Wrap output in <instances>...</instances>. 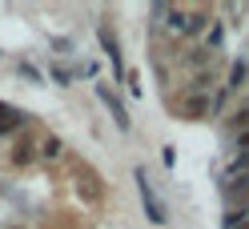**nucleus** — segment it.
<instances>
[{
	"label": "nucleus",
	"instance_id": "f257e3e1",
	"mask_svg": "<svg viewBox=\"0 0 249 229\" xmlns=\"http://www.w3.org/2000/svg\"><path fill=\"white\" fill-rule=\"evenodd\" d=\"M137 193H141V205H145V213H149V221L153 225H165V205L157 201V193H153V185H149V177H145V169H137Z\"/></svg>",
	"mask_w": 249,
	"mask_h": 229
},
{
	"label": "nucleus",
	"instance_id": "f03ea898",
	"mask_svg": "<svg viewBox=\"0 0 249 229\" xmlns=\"http://www.w3.org/2000/svg\"><path fill=\"white\" fill-rule=\"evenodd\" d=\"M205 113H209V97L205 93H193V88H189V93L177 101V117L181 121H201Z\"/></svg>",
	"mask_w": 249,
	"mask_h": 229
},
{
	"label": "nucleus",
	"instance_id": "7ed1b4c3",
	"mask_svg": "<svg viewBox=\"0 0 249 229\" xmlns=\"http://www.w3.org/2000/svg\"><path fill=\"white\" fill-rule=\"evenodd\" d=\"M97 36H101V44H105L108 60H113V72L124 76V53H121V44H117V33H113L108 24H101V28H97Z\"/></svg>",
	"mask_w": 249,
	"mask_h": 229
},
{
	"label": "nucleus",
	"instance_id": "20e7f679",
	"mask_svg": "<svg viewBox=\"0 0 249 229\" xmlns=\"http://www.w3.org/2000/svg\"><path fill=\"white\" fill-rule=\"evenodd\" d=\"M97 97L105 101V109L113 113V121H117V129H129V113H124V105H121V97L113 93L108 85H97Z\"/></svg>",
	"mask_w": 249,
	"mask_h": 229
},
{
	"label": "nucleus",
	"instance_id": "39448f33",
	"mask_svg": "<svg viewBox=\"0 0 249 229\" xmlns=\"http://www.w3.org/2000/svg\"><path fill=\"white\" fill-rule=\"evenodd\" d=\"M33 161H36V145L28 141V137H20L17 149H12V165H17V169H24V165H33Z\"/></svg>",
	"mask_w": 249,
	"mask_h": 229
},
{
	"label": "nucleus",
	"instance_id": "423d86ee",
	"mask_svg": "<svg viewBox=\"0 0 249 229\" xmlns=\"http://www.w3.org/2000/svg\"><path fill=\"white\" fill-rule=\"evenodd\" d=\"M20 125H24V117L12 109V105H4V101H0V133H17Z\"/></svg>",
	"mask_w": 249,
	"mask_h": 229
},
{
	"label": "nucleus",
	"instance_id": "0eeeda50",
	"mask_svg": "<svg viewBox=\"0 0 249 229\" xmlns=\"http://www.w3.org/2000/svg\"><path fill=\"white\" fill-rule=\"evenodd\" d=\"M60 153H65L60 137H44L40 141V161H60Z\"/></svg>",
	"mask_w": 249,
	"mask_h": 229
},
{
	"label": "nucleus",
	"instance_id": "6e6552de",
	"mask_svg": "<svg viewBox=\"0 0 249 229\" xmlns=\"http://www.w3.org/2000/svg\"><path fill=\"white\" fill-rule=\"evenodd\" d=\"M205 24H209V12H205V8H197V12H189V20H185V33L197 36V33H205Z\"/></svg>",
	"mask_w": 249,
	"mask_h": 229
},
{
	"label": "nucleus",
	"instance_id": "1a4fd4ad",
	"mask_svg": "<svg viewBox=\"0 0 249 229\" xmlns=\"http://www.w3.org/2000/svg\"><path fill=\"white\" fill-rule=\"evenodd\" d=\"M213 81H217V69L209 65V69H201V72L193 76V85H189V88H193V93H205V88H209Z\"/></svg>",
	"mask_w": 249,
	"mask_h": 229
},
{
	"label": "nucleus",
	"instance_id": "9d476101",
	"mask_svg": "<svg viewBox=\"0 0 249 229\" xmlns=\"http://www.w3.org/2000/svg\"><path fill=\"white\" fill-rule=\"evenodd\" d=\"M229 129H233V133H245V129H249V105H245V109H237V113L229 117Z\"/></svg>",
	"mask_w": 249,
	"mask_h": 229
},
{
	"label": "nucleus",
	"instance_id": "9b49d317",
	"mask_svg": "<svg viewBox=\"0 0 249 229\" xmlns=\"http://www.w3.org/2000/svg\"><path fill=\"white\" fill-rule=\"evenodd\" d=\"M241 221H249V209H229V213H225V229L241 225Z\"/></svg>",
	"mask_w": 249,
	"mask_h": 229
},
{
	"label": "nucleus",
	"instance_id": "f8f14e48",
	"mask_svg": "<svg viewBox=\"0 0 249 229\" xmlns=\"http://www.w3.org/2000/svg\"><path fill=\"white\" fill-rule=\"evenodd\" d=\"M241 76H245V65H233V72H229V85H225V93H233V88L241 85Z\"/></svg>",
	"mask_w": 249,
	"mask_h": 229
},
{
	"label": "nucleus",
	"instance_id": "ddd939ff",
	"mask_svg": "<svg viewBox=\"0 0 249 229\" xmlns=\"http://www.w3.org/2000/svg\"><path fill=\"white\" fill-rule=\"evenodd\" d=\"M217 44H221V24L209 28V49H217Z\"/></svg>",
	"mask_w": 249,
	"mask_h": 229
},
{
	"label": "nucleus",
	"instance_id": "4468645a",
	"mask_svg": "<svg viewBox=\"0 0 249 229\" xmlns=\"http://www.w3.org/2000/svg\"><path fill=\"white\" fill-rule=\"evenodd\" d=\"M237 149H241V153H249V129H245V133H237Z\"/></svg>",
	"mask_w": 249,
	"mask_h": 229
},
{
	"label": "nucleus",
	"instance_id": "2eb2a0df",
	"mask_svg": "<svg viewBox=\"0 0 249 229\" xmlns=\"http://www.w3.org/2000/svg\"><path fill=\"white\" fill-rule=\"evenodd\" d=\"M233 229H249V221H241V225H233Z\"/></svg>",
	"mask_w": 249,
	"mask_h": 229
}]
</instances>
